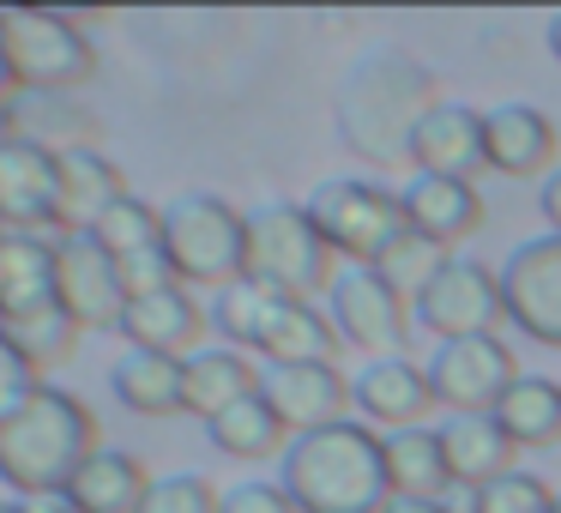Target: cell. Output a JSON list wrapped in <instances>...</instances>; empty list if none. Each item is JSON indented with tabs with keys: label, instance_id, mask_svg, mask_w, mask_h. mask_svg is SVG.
<instances>
[{
	"label": "cell",
	"instance_id": "cell-1",
	"mask_svg": "<svg viewBox=\"0 0 561 513\" xmlns=\"http://www.w3.org/2000/svg\"><path fill=\"white\" fill-rule=\"evenodd\" d=\"M440 103V79L404 49H368L351 61L339 86V134L356 158L399 163L411 158V134L428 110Z\"/></svg>",
	"mask_w": 561,
	"mask_h": 513
},
{
	"label": "cell",
	"instance_id": "cell-2",
	"mask_svg": "<svg viewBox=\"0 0 561 513\" xmlns=\"http://www.w3.org/2000/svg\"><path fill=\"white\" fill-rule=\"evenodd\" d=\"M278 483L302 513H387V459H380V435L363 417H344L332 429L296 435L284 447Z\"/></svg>",
	"mask_w": 561,
	"mask_h": 513
},
{
	"label": "cell",
	"instance_id": "cell-3",
	"mask_svg": "<svg viewBox=\"0 0 561 513\" xmlns=\"http://www.w3.org/2000/svg\"><path fill=\"white\" fill-rule=\"evenodd\" d=\"M91 453H98V417H91V404L43 380L25 411L0 429V483L13 489V501L61 495Z\"/></svg>",
	"mask_w": 561,
	"mask_h": 513
},
{
	"label": "cell",
	"instance_id": "cell-4",
	"mask_svg": "<svg viewBox=\"0 0 561 513\" xmlns=\"http://www.w3.org/2000/svg\"><path fill=\"white\" fill-rule=\"evenodd\" d=\"M163 254L182 290H230L248 278V212L224 194H175L163 206Z\"/></svg>",
	"mask_w": 561,
	"mask_h": 513
},
{
	"label": "cell",
	"instance_id": "cell-5",
	"mask_svg": "<svg viewBox=\"0 0 561 513\" xmlns=\"http://www.w3.org/2000/svg\"><path fill=\"white\" fill-rule=\"evenodd\" d=\"M327 236L314 230L308 206L296 200H272V206L248 212V278L266 284L278 296H296V303H314L320 290H332L339 266H332Z\"/></svg>",
	"mask_w": 561,
	"mask_h": 513
},
{
	"label": "cell",
	"instance_id": "cell-6",
	"mask_svg": "<svg viewBox=\"0 0 561 513\" xmlns=\"http://www.w3.org/2000/svg\"><path fill=\"white\" fill-rule=\"evenodd\" d=\"M0 49L25 98H67L98 73V49L67 13H0Z\"/></svg>",
	"mask_w": 561,
	"mask_h": 513
},
{
	"label": "cell",
	"instance_id": "cell-7",
	"mask_svg": "<svg viewBox=\"0 0 561 513\" xmlns=\"http://www.w3.org/2000/svg\"><path fill=\"white\" fill-rule=\"evenodd\" d=\"M314 230L344 266H375L411 224H404V200L380 182H356V175H332L302 200Z\"/></svg>",
	"mask_w": 561,
	"mask_h": 513
},
{
	"label": "cell",
	"instance_id": "cell-8",
	"mask_svg": "<svg viewBox=\"0 0 561 513\" xmlns=\"http://www.w3.org/2000/svg\"><path fill=\"white\" fill-rule=\"evenodd\" d=\"M416 327L435 332L440 344L447 339H483L507 320V296H501V272H489L483 260H447L435 272L423 296L411 303Z\"/></svg>",
	"mask_w": 561,
	"mask_h": 513
},
{
	"label": "cell",
	"instance_id": "cell-9",
	"mask_svg": "<svg viewBox=\"0 0 561 513\" xmlns=\"http://www.w3.org/2000/svg\"><path fill=\"white\" fill-rule=\"evenodd\" d=\"M327 320L339 327L344 344L375 356H399L411 339V303L380 278L375 266H344L327 290Z\"/></svg>",
	"mask_w": 561,
	"mask_h": 513
},
{
	"label": "cell",
	"instance_id": "cell-10",
	"mask_svg": "<svg viewBox=\"0 0 561 513\" xmlns=\"http://www.w3.org/2000/svg\"><path fill=\"white\" fill-rule=\"evenodd\" d=\"M519 380L513 368V351L483 332V339H447L428 356V387H435V404H447L453 417H495L501 392Z\"/></svg>",
	"mask_w": 561,
	"mask_h": 513
},
{
	"label": "cell",
	"instance_id": "cell-11",
	"mask_svg": "<svg viewBox=\"0 0 561 513\" xmlns=\"http://www.w3.org/2000/svg\"><path fill=\"white\" fill-rule=\"evenodd\" d=\"M55 303L79 332L122 327L127 290H122V272H115V254L98 236H61L55 242Z\"/></svg>",
	"mask_w": 561,
	"mask_h": 513
},
{
	"label": "cell",
	"instance_id": "cell-12",
	"mask_svg": "<svg viewBox=\"0 0 561 513\" xmlns=\"http://www.w3.org/2000/svg\"><path fill=\"white\" fill-rule=\"evenodd\" d=\"M61 230V158L37 139L0 146V236Z\"/></svg>",
	"mask_w": 561,
	"mask_h": 513
},
{
	"label": "cell",
	"instance_id": "cell-13",
	"mask_svg": "<svg viewBox=\"0 0 561 513\" xmlns=\"http://www.w3.org/2000/svg\"><path fill=\"white\" fill-rule=\"evenodd\" d=\"M260 399L278 411V423L290 435H314L351 417L356 392L351 375H339V363H266L260 368Z\"/></svg>",
	"mask_w": 561,
	"mask_h": 513
},
{
	"label": "cell",
	"instance_id": "cell-14",
	"mask_svg": "<svg viewBox=\"0 0 561 513\" xmlns=\"http://www.w3.org/2000/svg\"><path fill=\"white\" fill-rule=\"evenodd\" d=\"M501 296H507V320L525 339L561 351V236L513 248L501 266Z\"/></svg>",
	"mask_w": 561,
	"mask_h": 513
},
{
	"label": "cell",
	"instance_id": "cell-15",
	"mask_svg": "<svg viewBox=\"0 0 561 513\" xmlns=\"http://www.w3.org/2000/svg\"><path fill=\"white\" fill-rule=\"evenodd\" d=\"M411 163L416 175H453V182H471V175L489 170V139H483V110L471 103H447L416 122L411 134Z\"/></svg>",
	"mask_w": 561,
	"mask_h": 513
},
{
	"label": "cell",
	"instance_id": "cell-16",
	"mask_svg": "<svg viewBox=\"0 0 561 513\" xmlns=\"http://www.w3.org/2000/svg\"><path fill=\"white\" fill-rule=\"evenodd\" d=\"M206 308L194 303V290H158V296H134V303L122 308V339H127V351H158V356H194L199 351V339H206Z\"/></svg>",
	"mask_w": 561,
	"mask_h": 513
},
{
	"label": "cell",
	"instance_id": "cell-17",
	"mask_svg": "<svg viewBox=\"0 0 561 513\" xmlns=\"http://www.w3.org/2000/svg\"><path fill=\"white\" fill-rule=\"evenodd\" d=\"M356 411L363 423H387V429H423V417L435 411V387H428V368L404 363V356H375L368 368L351 375Z\"/></svg>",
	"mask_w": 561,
	"mask_h": 513
},
{
	"label": "cell",
	"instance_id": "cell-18",
	"mask_svg": "<svg viewBox=\"0 0 561 513\" xmlns=\"http://www.w3.org/2000/svg\"><path fill=\"white\" fill-rule=\"evenodd\" d=\"M483 139H489V170L501 175H543L556 163V122L531 103H501V110H483Z\"/></svg>",
	"mask_w": 561,
	"mask_h": 513
},
{
	"label": "cell",
	"instance_id": "cell-19",
	"mask_svg": "<svg viewBox=\"0 0 561 513\" xmlns=\"http://www.w3.org/2000/svg\"><path fill=\"white\" fill-rule=\"evenodd\" d=\"M399 200H404V224L440 248L465 242L483 224V194L471 182H453V175H411L399 187Z\"/></svg>",
	"mask_w": 561,
	"mask_h": 513
},
{
	"label": "cell",
	"instance_id": "cell-20",
	"mask_svg": "<svg viewBox=\"0 0 561 513\" xmlns=\"http://www.w3.org/2000/svg\"><path fill=\"white\" fill-rule=\"evenodd\" d=\"M260 392V368L248 363V351H230V344H199L182 363V411L187 417H224L230 404L254 399Z\"/></svg>",
	"mask_w": 561,
	"mask_h": 513
},
{
	"label": "cell",
	"instance_id": "cell-21",
	"mask_svg": "<svg viewBox=\"0 0 561 513\" xmlns=\"http://www.w3.org/2000/svg\"><path fill=\"white\" fill-rule=\"evenodd\" d=\"M344 339L314 303H296V296H278L266 308V327L254 339V356L266 363H339Z\"/></svg>",
	"mask_w": 561,
	"mask_h": 513
},
{
	"label": "cell",
	"instance_id": "cell-22",
	"mask_svg": "<svg viewBox=\"0 0 561 513\" xmlns=\"http://www.w3.org/2000/svg\"><path fill=\"white\" fill-rule=\"evenodd\" d=\"M55 242L61 236H0V320L55 308Z\"/></svg>",
	"mask_w": 561,
	"mask_h": 513
},
{
	"label": "cell",
	"instance_id": "cell-23",
	"mask_svg": "<svg viewBox=\"0 0 561 513\" xmlns=\"http://www.w3.org/2000/svg\"><path fill=\"white\" fill-rule=\"evenodd\" d=\"M115 200H127V175L98 146L61 151V236H91Z\"/></svg>",
	"mask_w": 561,
	"mask_h": 513
},
{
	"label": "cell",
	"instance_id": "cell-24",
	"mask_svg": "<svg viewBox=\"0 0 561 513\" xmlns=\"http://www.w3.org/2000/svg\"><path fill=\"white\" fill-rule=\"evenodd\" d=\"M380 459H387V489L399 501H447L453 471L440 453V429H392L380 435Z\"/></svg>",
	"mask_w": 561,
	"mask_h": 513
},
{
	"label": "cell",
	"instance_id": "cell-25",
	"mask_svg": "<svg viewBox=\"0 0 561 513\" xmlns=\"http://www.w3.org/2000/svg\"><path fill=\"white\" fill-rule=\"evenodd\" d=\"M151 483H158V477H151L134 453L98 447L85 465H79L73 483H67V495H73L79 513H139L146 495H151Z\"/></svg>",
	"mask_w": 561,
	"mask_h": 513
},
{
	"label": "cell",
	"instance_id": "cell-26",
	"mask_svg": "<svg viewBox=\"0 0 561 513\" xmlns=\"http://www.w3.org/2000/svg\"><path fill=\"white\" fill-rule=\"evenodd\" d=\"M440 453H447L453 483H465L471 495L483 483H495L501 471H513V441L495 429V417H447Z\"/></svg>",
	"mask_w": 561,
	"mask_h": 513
},
{
	"label": "cell",
	"instance_id": "cell-27",
	"mask_svg": "<svg viewBox=\"0 0 561 513\" xmlns=\"http://www.w3.org/2000/svg\"><path fill=\"white\" fill-rule=\"evenodd\" d=\"M110 387L139 417H175L182 411V356L158 351H122L110 368Z\"/></svg>",
	"mask_w": 561,
	"mask_h": 513
},
{
	"label": "cell",
	"instance_id": "cell-28",
	"mask_svg": "<svg viewBox=\"0 0 561 513\" xmlns=\"http://www.w3.org/2000/svg\"><path fill=\"white\" fill-rule=\"evenodd\" d=\"M495 429L513 447H556L561 441V380L519 375L495 404Z\"/></svg>",
	"mask_w": 561,
	"mask_h": 513
},
{
	"label": "cell",
	"instance_id": "cell-29",
	"mask_svg": "<svg viewBox=\"0 0 561 513\" xmlns=\"http://www.w3.org/2000/svg\"><path fill=\"white\" fill-rule=\"evenodd\" d=\"M206 429H211V447L230 453V459H272V453H284L296 441L260 392H254V399H242V404H230L224 417H211Z\"/></svg>",
	"mask_w": 561,
	"mask_h": 513
},
{
	"label": "cell",
	"instance_id": "cell-30",
	"mask_svg": "<svg viewBox=\"0 0 561 513\" xmlns=\"http://www.w3.org/2000/svg\"><path fill=\"white\" fill-rule=\"evenodd\" d=\"M13 127L19 139H37L43 151H85L91 146V122L73 110L67 98H31V103H13Z\"/></svg>",
	"mask_w": 561,
	"mask_h": 513
},
{
	"label": "cell",
	"instance_id": "cell-31",
	"mask_svg": "<svg viewBox=\"0 0 561 513\" xmlns=\"http://www.w3.org/2000/svg\"><path fill=\"white\" fill-rule=\"evenodd\" d=\"M272 303H278V290H266V284H254V278H236L230 290L211 296L206 320H211L218 339H230V351H254V339H260V327H266V308Z\"/></svg>",
	"mask_w": 561,
	"mask_h": 513
},
{
	"label": "cell",
	"instance_id": "cell-32",
	"mask_svg": "<svg viewBox=\"0 0 561 513\" xmlns=\"http://www.w3.org/2000/svg\"><path fill=\"white\" fill-rule=\"evenodd\" d=\"M0 339L13 344L19 356H25L31 368H55V363H67L73 356V344H79V327L61 315V303L55 308H43V315H25V320H0Z\"/></svg>",
	"mask_w": 561,
	"mask_h": 513
},
{
	"label": "cell",
	"instance_id": "cell-33",
	"mask_svg": "<svg viewBox=\"0 0 561 513\" xmlns=\"http://www.w3.org/2000/svg\"><path fill=\"white\" fill-rule=\"evenodd\" d=\"M91 236H98V242L110 248L115 260L146 254V248H163V206H151V200L127 194V200H115V206L103 212Z\"/></svg>",
	"mask_w": 561,
	"mask_h": 513
},
{
	"label": "cell",
	"instance_id": "cell-34",
	"mask_svg": "<svg viewBox=\"0 0 561 513\" xmlns=\"http://www.w3.org/2000/svg\"><path fill=\"white\" fill-rule=\"evenodd\" d=\"M447 260H453V254H447L440 242H428V236L404 230L399 242H392L387 254L375 260V272H380V278H387L399 296H404V303H416V296H423L428 284H435V272L447 266Z\"/></svg>",
	"mask_w": 561,
	"mask_h": 513
},
{
	"label": "cell",
	"instance_id": "cell-35",
	"mask_svg": "<svg viewBox=\"0 0 561 513\" xmlns=\"http://www.w3.org/2000/svg\"><path fill=\"white\" fill-rule=\"evenodd\" d=\"M561 508V495L543 483V477H531V471H501L495 483H483L471 495V513H556Z\"/></svg>",
	"mask_w": 561,
	"mask_h": 513
},
{
	"label": "cell",
	"instance_id": "cell-36",
	"mask_svg": "<svg viewBox=\"0 0 561 513\" xmlns=\"http://www.w3.org/2000/svg\"><path fill=\"white\" fill-rule=\"evenodd\" d=\"M139 513H224V495L211 489V477L199 471H175V477H158Z\"/></svg>",
	"mask_w": 561,
	"mask_h": 513
},
{
	"label": "cell",
	"instance_id": "cell-37",
	"mask_svg": "<svg viewBox=\"0 0 561 513\" xmlns=\"http://www.w3.org/2000/svg\"><path fill=\"white\" fill-rule=\"evenodd\" d=\"M115 272H122V290H127V303L134 296H158V290H175V266H170V254L163 248H146V254H127V260H115Z\"/></svg>",
	"mask_w": 561,
	"mask_h": 513
},
{
	"label": "cell",
	"instance_id": "cell-38",
	"mask_svg": "<svg viewBox=\"0 0 561 513\" xmlns=\"http://www.w3.org/2000/svg\"><path fill=\"white\" fill-rule=\"evenodd\" d=\"M37 387H43V375H37V368H31L25 356L13 351V344L0 339V429H7L19 411H25L31 392H37Z\"/></svg>",
	"mask_w": 561,
	"mask_h": 513
},
{
	"label": "cell",
	"instance_id": "cell-39",
	"mask_svg": "<svg viewBox=\"0 0 561 513\" xmlns=\"http://www.w3.org/2000/svg\"><path fill=\"white\" fill-rule=\"evenodd\" d=\"M224 513H302L284 483H236L224 489Z\"/></svg>",
	"mask_w": 561,
	"mask_h": 513
},
{
	"label": "cell",
	"instance_id": "cell-40",
	"mask_svg": "<svg viewBox=\"0 0 561 513\" xmlns=\"http://www.w3.org/2000/svg\"><path fill=\"white\" fill-rule=\"evenodd\" d=\"M537 206H543L549 236H561V170H549V175H543V194H537Z\"/></svg>",
	"mask_w": 561,
	"mask_h": 513
},
{
	"label": "cell",
	"instance_id": "cell-41",
	"mask_svg": "<svg viewBox=\"0 0 561 513\" xmlns=\"http://www.w3.org/2000/svg\"><path fill=\"white\" fill-rule=\"evenodd\" d=\"M19 513H79V508H73V495L61 489V495H25V501H19Z\"/></svg>",
	"mask_w": 561,
	"mask_h": 513
},
{
	"label": "cell",
	"instance_id": "cell-42",
	"mask_svg": "<svg viewBox=\"0 0 561 513\" xmlns=\"http://www.w3.org/2000/svg\"><path fill=\"white\" fill-rule=\"evenodd\" d=\"M387 513H453V508H447V501H399V495H392Z\"/></svg>",
	"mask_w": 561,
	"mask_h": 513
},
{
	"label": "cell",
	"instance_id": "cell-43",
	"mask_svg": "<svg viewBox=\"0 0 561 513\" xmlns=\"http://www.w3.org/2000/svg\"><path fill=\"white\" fill-rule=\"evenodd\" d=\"M19 127H13V103H0V146H13Z\"/></svg>",
	"mask_w": 561,
	"mask_h": 513
},
{
	"label": "cell",
	"instance_id": "cell-44",
	"mask_svg": "<svg viewBox=\"0 0 561 513\" xmlns=\"http://www.w3.org/2000/svg\"><path fill=\"white\" fill-rule=\"evenodd\" d=\"M13 67H7V49H0V103H13Z\"/></svg>",
	"mask_w": 561,
	"mask_h": 513
},
{
	"label": "cell",
	"instance_id": "cell-45",
	"mask_svg": "<svg viewBox=\"0 0 561 513\" xmlns=\"http://www.w3.org/2000/svg\"><path fill=\"white\" fill-rule=\"evenodd\" d=\"M549 49H556V61H561V13L549 19Z\"/></svg>",
	"mask_w": 561,
	"mask_h": 513
},
{
	"label": "cell",
	"instance_id": "cell-46",
	"mask_svg": "<svg viewBox=\"0 0 561 513\" xmlns=\"http://www.w3.org/2000/svg\"><path fill=\"white\" fill-rule=\"evenodd\" d=\"M0 513H19V501H0Z\"/></svg>",
	"mask_w": 561,
	"mask_h": 513
},
{
	"label": "cell",
	"instance_id": "cell-47",
	"mask_svg": "<svg viewBox=\"0 0 561 513\" xmlns=\"http://www.w3.org/2000/svg\"><path fill=\"white\" fill-rule=\"evenodd\" d=\"M556 513H561V508H556Z\"/></svg>",
	"mask_w": 561,
	"mask_h": 513
}]
</instances>
